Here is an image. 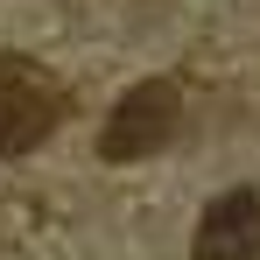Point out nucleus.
Here are the masks:
<instances>
[{"label":"nucleus","mask_w":260,"mask_h":260,"mask_svg":"<svg viewBox=\"0 0 260 260\" xmlns=\"http://www.w3.org/2000/svg\"><path fill=\"white\" fill-rule=\"evenodd\" d=\"M197 260H260V190H225L204 204L197 232H190Z\"/></svg>","instance_id":"3"},{"label":"nucleus","mask_w":260,"mask_h":260,"mask_svg":"<svg viewBox=\"0 0 260 260\" xmlns=\"http://www.w3.org/2000/svg\"><path fill=\"white\" fill-rule=\"evenodd\" d=\"M63 127V85L28 56H0V162L43 148Z\"/></svg>","instance_id":"2"},{"label":"nucleus","mask_w":260,"mask_h":260,"mask_svg":"<svg viewBox=\"0 0 260 260\" xmlns=\"http://www.w3.org/2000/svg\"><path fill=\"white\" fill-rule=\"evenodd\" d=\"M183 127V91L176 78H141L120 91V106L106 113L99 127V155L106 162H141V155H162Z\"/></svg>","instance_id":"1"}]
</instances>
